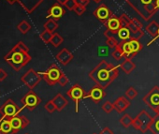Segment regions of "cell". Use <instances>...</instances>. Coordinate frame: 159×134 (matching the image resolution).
I'll return each mask as SVG.
<instances>
[{
    "label": "cell",
    "instance_id": "cell-1",
    "mask_svg": "<svg viewBox=\"0 0 159 134\" xmlns=\"http://www.w3.org/2000/svg\"><path fill=\"white\" fill-rule=\"evenodd\" d=\"M119 67L120 66H113L106 60H102L88 75L89 78L95 82L96 85L106 89L118 77Z\"/></svg>",
    "mask_w": 159,
    "mask_h": 134
},
{
    "label": "cell",
    "instance_id": "cell-2",
    "mask_svg": "<svg viewBox=\"0 0 159 134\" xmlns=\"http://www.w3.org/2000/svg\"><path fill=\"white\" fill-rule=\"evenodd\" d=\"M125 1L145 21H149L158 11L156 0H125Z\"/></svg>",
    "mask_w": 159,
    "mask_h": 134
},
{
    "label": "cell",
    "instance_id": "cell-3",
    "mask_svg": "<svg viewBox=\"0 0 159 134\" xmlns=\"http://www.w3.org/2000/svg\"><path fill=\"white\" fill-rule=\"evenodd\" d=\"M4 59L11 65V67H12L13 70L19 72L22 68H24L25 65H27L31 61V56L28 53L21 51L14 46L12 50L10 51L4 56Z\"/></svg>",
    "mask_w": 159,
    "mask_h": 134
},
{
    "label": "cell",
    "instance_id": "cell-4",
    "mask_svg": "<svg viewBox=\"0 0 159 134\" xmlns=\"http://www.w3.org/2000/svg\"><path fill=\"white\" fill-rule=\"evenodd\" d=\"M153 120V117H152L145 110L141 111L135 118H133L132 127L139 130L142 133H145L147 130H149V127Z\"/></svg>",
    "mask_w": 159,
    "mask_h": 134
},
{
    "label": "cell",
    "instance_id": "cell-5",
    "mask_svg": "<svg viewBox=\"0 0 159 134\" xmlns=\"http://www.w3.org/2000/svg\"><path fill=\"white\" fill-rule=\"evenodd\" d=\"M21 112V108L12 100L8 99L1 107H0V114H1V119H8L17 116L18 113Z\"/></svg>",
    "mask_w": 159,
    "mask_h": 134
},
{
    "label": "cell",
    "instance_id": "cell-6",
    "mask_svg": "<svg viewBox=\"0 0 159 134\" xmlns=\"http://www.w3.org/2000/svg\"><path fill=\"white\" fill-rule=\"evenodd\" d=\"M62 72L61 70L58 68V66L55 64L51 65L48 70L44 72L41 73L43 80L49 85H54L58 83L61 75H62Z\"/></svg>",
    "mask_w": 159,
    "mask_h": 134
},
{
    "label": "cell",
    "instance_id": "cell-7",
    "mask_svg": "<svg viewBox=\"0 0 159 134\" xmlns=\"http://www.w3.org/2000/svg\"><path fill=\"white\" fill-rule=\"evenodd\" d=\"M66 95L68 96V98H70L75 102V111H76V113H78L80 101H81L83 99H85L86 92L82 88V86L80 85H74L66 92Z\"/></svg>",
    "mask_w": 159,
    "mask_h": 134
},
{
    "label": "cell",
    "instance_id": "cell-8",
    "mask_svg": "<svg viewBox=\"0 0 159 134\" xmlns=\"http://www.w3.org/2000/svg\"><path fill=\"white\" fill-rule=\"evenodd\" d=\"M104 25L106 26V31L104 32V36L106 38L117 35L119 29L121 28L120 17H118L116 15H112L110 19H108L104 23Z\"/></svg>",
    "mask_w": 159,
    "mask_h": 134
},
{
    "label": "cell",
    "instance_id": "cell-9",
    "mask_svg": "<svg viewBox=\"0 0 159 134\" xmlns=\"http://www.w3.org/2000/svg\"><path fill=\"white\" fill-rule=\"evenodd\" d=\"M142 101L152 110H155L159 107V87L153 86L143 98Z\"/></svg>",
    "mask_w": 159,
    "mask_h": 134
},
{
    "label": "cell",
    "instance_id": "cell-10",
    "mask_svg": "<svg viewBox=\"0 0 159 134\" xmlns=\"http://www.w3.org/2000/svg\"><path fill=\"white\" fill-rule=\"evenodd\" d=\"M21 80L27 87H29L30 89H33L40 83L41 77H40L39 73L35 72L33 69H30L27 72H25L22 76Z\"/></svg>",
    "mask_w": 159,
    "mask_h": 134
},
{
    "label": "cell",
    "instance_id": "cell-11",
    "mask_svg": "<svg viewBox=\"0 0 159 134\" xmlns=\"http://www.w3.org/2000/svg\"><path fill=\"white\" fill-rule=\"evenodd\" d=\"M21 101L24 107L27 108L29 111H33L38 105H39V103L41 102V99L34 91L30 90L27 94L25 95V97L22 99Z\"/></svg>",
    "mask_w": 159,
    "mask_h": 134
},
{
    "label": "cell",
    "instance_id": "cell-12",
    "mask_svg": "<svg viewBox=\"0 0 159 134\" xmlns=\"http://www.w3.org/2000/svg\"><path fill=\"white\" fill-rule=\"evenodd\" d=\"M106 95L107 93L104 88L98 85H95L86 93L85 99H91L95 103H99L103 99V98L106 97Z\"/></svg>",
    "mask_w": 159,
    "mask_h": 134
},
{
    "label": "cell",
    "instance_id": "cell-13",
    "mask_svg": "<svg viewBox=\"0 0 159 134\" xmlns=\"http://www.w3.org/2000/svg\"><path fill=\"white\" fill-rule=\"evenodd\" d=\"M10 122H11V127L13 129L14 134H16L20 129L25 128L30 124V121L28 120V118L24 116V115L14 116V117L10 119Z\"/></svg>",
    "mask_w": 159,
    "mask_h": 134
},
{
    "label": "cell",
    "instance_id": "cell-14",
    "mask_svg": "<svg viewBox=\"0 0 159 134\" xmlns=\"http://www.w3.org/2000/svg\"><path fill=\"white\" fill-rule=\"evenodd\" d=\"M94 15L98 20H99L102 23H105L113 14H112L111 11L105 4H101L94 11Z\"/></svg>",
    "mask_w": 159,
    "mask_h": 134
},
{
    "label": "cell",
    "instance_id": "cell-15",
    "mask_svg": "<svg viewBox=\"0 0 159 134\" xmlns=\"http://www.w3.org/2000/svg\"><path fill=\"white\" fill-rule=\"evenodd\" d=\"M44 0H18L19 5L27 12V13H32Z\"/></svg>",
    "mask_w": 159,
    "mask_h": 134
},
{
    "label": "cell",
    "instance_id": "cell-16",
    "mask_svg": "<svg viewBox=\"0 0 159 134\" xmlns=\"http://www.w3.org/2000/svg\"><path fill=\"white\" fill-rule=\"evenodd\" d=\"M66 13L65 9L62 7V5H60L59 3H55L53 4L49 10H48V15L47 18L49 19H53L55 21L59 20L64 14Z\"/></svg>",
    "mask_w": 159,
    "mask_h": 134
},
{
    "label": "cell",
    "instance_id": "cell-17",
    "mask_svg": "<svg viewBox=\"0 0 159 134\" xmlns=\"http://www.w3.org/2000/svg\"><path fill=\"white\" fill-rule=\"evenodd\" d=\"M113 105H114V110H116L117 113H121L125 112L131 105V103H130V100L126 97H119L113 102Z\"/></svg>",
    "mask_w": 159,
    "mask_h": 134
},
{
    "label": "cell",
    "instance_id": "cell-18",
    "mask_svg": "<svg viewBox=\"0 0 159 134\" xmlns=\"http://www.w3.org/2000/svg\"><path fill=\"white\" fill-rule=\"evenodd\" d=\"M56 59L64 66H66L72 59H73V54L70 51H68L66 48L62 49L57 54H56Z\"/></svg>",
    "mask_w": 159,
    "mask_h": 134
},
{
    "label": "cell",
    "instance_id": "cell-19",
    "mask_svg": "<svg viewBox=\"0 0 159 134\" xmlns=\"http://www.w3.org/2000/svg\"><path fill=\"white\" fill-rule=\"evenodd\" d=\"M127 27H128V29L130 30L131 39L139 40V39L144 36V31L142 30V28H141V27H139L138 25H136L134 24V22L132 21V18H131V21L129 22Z\"/></svg>",
    "mask_w": 159,
    "mask_h": 134
},
{
    "label": "cell",
    "instance_id": "cell-20",
    "mask_svg": "<svg viewBox=\"0 0 159 134\" xmlns=\"http://www.w3.org/2000/svg\"><path fill=\"white\" fill-rule=\"evenodd\" d=\"M158 29H159V25L158 23H156L155 21H152L147 26H146V31L147 33L152 36L153 39L148 43V45H151V43H152L158 37H157V34H158Z\"/></svg>",
    "mask_w": 159,
    "mask_h": 134
},
{
    "label": "cell",
    "instance_id": "cell-21",
    "mask_svg": "<svg viewBox=\"0 0 159 134\" xmlns=\"http://www.w3.org/2000/svg\"><path fill=\"white\" fill-rule=\"evenodd\" d=\"M118 47L122 50L125 55V59H132L135 55L132 53L129 40H123L118 44Z\"/></svg>",
    "mask_w": 159,
    "mask_h": 134
},
{
    "label": "cell",
    "instance_id": "cell-22",
    "mask_svg": "<svg viewBox=\"0 0 159 134\" xmlns=\"http://www.w3.org/2000/svg\"><path fill=\"white\" fill-rule=\"evenodd\" d=\"M52 102L54 103V105H55V107H56V110L58 111V112H61L67 104H68V101H67V99L62 95V94H57L52 99Z\"/></svg>",
    "mask_w": 159,
    "mask_h": 134
},
{
    "label": "cell",
    "instance_id": "cell-23",
    "mask_svg": "<svg viewBox=\"0 0 159 134\" xmlns=\"http://www.w3.org/2000/svg\"><path fill=\"white\" fill-rule=\"evenodd\" d=\"M0 134H14L10 120L8 119L0 120Z\"/></svg>",
    "mask_w": 159,
    "mask_h": 134
},
{
    "label": "cell",
    "instance_id": "cell-24",
    "mask_svg": "<svg viewBox=\"0 0 159 134\" xmlns=\"http://www.w3.org/2000/svg\"><path fill=\"white\" fill-rule=\"evenodd\" d=\"M120 68L122 69V71L125 72V73L130 74L136 68V65L131 59H125L124 62L120 65Z\"/></svg>",
    "mask_w": 159,
    "mask_h": 134
},
{
    "label": "cell",
    "instance_id": "cell-25",
    "mask_svg": "<svg viewBox=\"0 0 159 134\" xmlns=\"http://www.w3.org/2000/svg\"><path fill=\"white\" fill-rule=\"evenodd\" d=\"M129 43H130V47H131V50H132V53L134 55H137L143 48L142 44L138 39H129Z\"/></svg>",
    "mask_w": 159,
    "mask_h": 134
},
{
    "label": "cell",
    "instance_id": "cell-26",
    "mask_svg": "<svg viewBox=\"0 0 159 134\" xmlns=\"http://www.w3.org/2000/svg\"><path fill=\"white\" fill-rule=\"evenodd\" d=\"M117 36L122 41L129 40L131 39V34H130V30L128 29V27H121L117 33Z\"/></svg>",
    "mask_w": 159,
    "mask_h": 134
},
{
    "label": "cell",
    "instance_id": "cell-27",
    "mask_svg": "<svg viewBox=\"0 0 159 134\" xmlns=\"http://www.w3.org/2000/svg\"><path fill=\"white\" fill-rule=\"evenodd\" d=\"M58 28V24L55 20L53 19H49L45 24H44V29L48 30L51 33H54V31Z\"/></svg>",
    "mask_w": 159,
    "mask_h": 134
},
{
    "label": "cell",
    "instance_id": "cell-28",
    "mask_svg": "<svg viewBox=\"0 0 159 134\" xmlns=\"http://www.w3.org/2000/svg\"><path fill=\"white\" fill-rule=\"evenodd\" d=\"M149 130L152 134H159V114H156L153 117V120L149 127Z\"/></svg>",
    "mask_w": 159,
    "mask_h": 134
},
{
    "label": "cell",
    "instance_id": "cell-29",
    "mask_svg": "<svg viewBox=\"0 0 159 134\" xmlns=\"http://www.w3.org/2000/svg\"><path fill=\"white\" fill-rule=\"evenodd\" d=\"M132 122H133V118L127 113L124 114L120 119V124L125 128H128L130 126H132Z\"/></svg>",
    "mask_w": 159,
    "mask_h": 134
},
{
    "label": "cell",
    "instance_id": "cell-30",
    "mask_svg": "<svg viewBox=\"0 0 159 134\" xmlns=\"http://www.w3.org/2000/svg\"><path fill=\"white\" fill-rule=\"evenodd\" d=\"M17 29H18L21 33L26 34V33L31 29V25H30V24H29L27 21L24 20V21H22V22L17 25Z\"/></svg>",
    "mask_w": 159,
    "mask_h": 134
},
{
    "label": "cell",
    "instance_id": "cell-31",
    "mask_svg": "<svg viewBox=\"0 0 159 134\" xmlns=\"http://www.w3.org/2000/svg\"><path fill=\"white\" fill-rule=\"evenodd\" d=\"M63 41H64V39H63L58 33H53L50 43H51L53 47H58L59 45H61V44L63 43Z\"/></svg>",
    "mask_w": 159,
    "mask_h": 134
},
{
    "label": "cell",
    "instance_id": "cell-32",
    "mask_svg": "<svg viewBox=\"0 0 159 134\" xmlns=\"http://www.w3.org/2000/svg\"><path fill=\"white\" fill-rule=\"evenodd\" d=\"M41 40L44 42V43H50L51 42V39H52V33L49 32L48 30H44L42 33H40L39 35Z\"/></svg>",
    "mask_w": 159,
    "mask_h": 134
},
{
    "label": "cell",
    "instance_id": "cell-33",
    "mask_svg": "<svg viewBox=\"0 0 159 134\" xmlns=\"http://www.w3.org/2000/svg\"><path fill=\"white\" fill-rule=\"evenodd\" d=\"M125 95V97H126L129 100H132V99H134L138 96V91H137L134 87L131 86V87H128V88L126 89Z\"/></svg>",
    "mask_w": 159,
    "mask_h": 134
},
{
    "label": "cell",
    "instance_id": "cell-34",
    "mask_svg": "<svg viewBox=\"0 0 159 134\" xmlns=\"http://www.w3.org/2000/svg\"><path fill=\"white\" fill-rule=\"evenodd\" d=\"M118 41H117V39L114 38V36H111V37H109V38H107V39H106V45L109 47V48H111V49H115L117 46H118Z\"/></svg>",
    "mask_w": 159,
    "mask_h": 134
},
{
    "label": "cell",
    "instance_id": "cell-35",
    "mask_svg": "<svg viewBox=\"0 0 159 134\" xmlns=\"http://www.w3.org/2000/svg\"><path fill=\"white\" fill-rule=\"evenodd\" d=\"M111 56L115 59V60H121L122 58H125V55H124V53L122 52V50L117 46L113 52L111 53Z\"/></svg>",
    "mask_w": 159,
    "mask_h": 134
},
{
    "label": "cell",
    "instance_id": "cell-36",
    "mask_svg": "<svg viewBox=\"0 0 159 134\" xmlns=\"http://www.w3.org/2000/svg\"><path fill=\"white\" fill-rule=\"evenodd\" d=\"M102 110L107 113H111L113 110H114V105L113 103H111V101H106L105 103H103L102 105Z\"/></svg>",
    "mask_w": 159,
    "mask_h": 134
},
{
    "label": "cell",
    "instance_id": "cell-37",
    "mask_svg": "<svg viewBox=\"0 0 159 134\" xmlns=\"http://www.w3.org/2000/svg\"><path fill=\"white\" fill-rule=\"evenodd\" d=\"M45 110L48 112V113H54L55 111H57L56 110V107H55V105H54V103L52 102V100L51 99L50 101H48L46 104H45Z\"/></svg>",
    "mask_w": 159,
    "mask_h": 134
},
{
    "label": "cell",
    "instance_id": "cell-38",
    "mask_svg": "<svg viewBox=\"0 0 159 134\" xmlns=\"http://www.w3.org/2000/svg\"><path fill=\"white\" fill-rule=\"evenodd\" d=\"M78 16H82L85 12H86V7H84V6H81V5H77L73 11Z\"/></svg>",
    "mask_w": 159,
    "mask_h": 134
},
{
    "label": "cell",
    "instance_id": "cell-39",
    "mask_svg": "<svg viewBox=\"0 0 159 134\" xmlns=\"http://www.w3.org/2000/svg\"><path fill=\"white\" fill-rule=\"evenodd\" d=\"M68 11H74L75 7L77 6V3H76V0H67L66 2V4L64 5Z\"/></svg>",
    "mask_w": 159,
    "mask_h": 134
},
{
    "label": "cell",
    "instance_id": "cell-40",
    "mask_svg": "<svg viewBox=\"0 0 159 134\" xmlns=\"http://www.w3.org/2000/svg\"><path fill=\"white\" fill-rule=\"evenodd\" d=\"M68 82H69V80H68V78L66 77V75H65L64 73H62V75H61V77H60V79H59V81H58V84H59L61 86H65V85H66L68 84Z\"/></svg>",
    "mask_w": 159,
    "mask_h": 134
},
{
    "label": "cell",
    "instance_id": "cell-41",
    "mask_svg": "<svg viewBox=\"0 0 159 134\" xmlns=\"http://www.w3.org/2000/svg\"><path fill=\"white\" fill-rule=\"evenodd\" d=\"M15 47L16 48H18L19 50H21V51H24V52H26V53H28L29 52V49H28V47L23 42V41H19L16 45H15Z\"/></svg>",
    "mask_w": 159,
    "mask_h": 134
},
{
    "label": "cell",
    "instance_id": "cell-42",
    "mask_svg": "<svg viewBox=\"0 0 159 134\" xmlns=\"http://www.w3.org/2000/svg\"><path fill=\"white\" fill-rule=\"evenodd\" d=\"M109 48V47H108ZM108 48L106 46H103V47H99L98 48V55L99 56H104V55H108Z\"/></svg>",
    "mask_w": 159,
    "mask_h": 134
},
{
    "label": "cell",
    "instance_id": "cell-43",
    "mask_svg": "<svg viewBox=\"0 0 159 134\" xmlns=\"http://www.w3.org/2000/svg\"><path fill=\"white\" fill-rule=\"evenodd\" d=\"M7 77H8V73H7L4 70L0 69V82L4 81Z\"/></svg>",
    "mask_w": 159,
    "mask_h": 134
},
{
    "label": "cell",
    "instance_id": "cell-44",
    "mask_svg": "<svg viewBox=\"0 0 159 134\" xmlns=\"http://www.w3.org/2000/svg\"><path fill=\"white\" fill-rule=\"evenodd\" d=\"M76 3H77V5L86 7L89 4V0H76Z\"/></svg>",
    "mask_w": 159,
    "mask_h": 134
},
{
    "label": "cell",
    "instance_id": "cell-45",
    "mask_svg": "<svg viewBox=\"0 0 159 134\" xmlns=\"http://www.w3.org/2000/svg\"><path fill=\"white\" fill-rule=\"evenodd\" d=\"M99 134H114V133H113V131H111V130L110 129V127H104V128L100 131Z\"/></svg>",
    "mask_w": 159,
    "mask_h": 134
},
{
    "label": "cell",
    "instance_id": "cell-46",
    "mask_svg": "<svg viewBox=\"0 0 159 134\" xmlns=\"http://www.w3.org/2000/svg\"><path fill=\"white\" fill-rule=\"evenodd\" d=\"M66 1L67 0H57V3H59L60 5H65Z\"/></svg>",
    "mask_w": 159,
    "mask_h": 134
},
{
    "label": "cell",
    "instance_id": "cell-47",
    "mask_svg": "<svg viewBox=\"0 0 159 134\" xmlns=\"http://www.w3.org/2000/svg\"><path fill=\"white\" fill-rule=\"evenodd\" d=\"M7 1H8V2H9L10 4H11V5H12V4H14L15 2H17L18 0H7Z\"/></svg>",
    "mask_w": 159,
    "mask_h": 134
},
{
    "label": "cell",
    "instance_id": "cell-48",
    "mask_svg": "<svg viewBox=\"0 0 159 134\" xmlns=\"http://www.w3.org/2000/svg\"><path fill=\"white\" fill-rule=\"evenodd\" d=\"M154 112L156 113V114H159V107H158V108H156V109L154 110Z\"/></svg>",
    "mask_w": 159,
    "mask_h": 134
},
{
    "label": "cell",
    "instance_id": "cell-49",
    "mask_svg": "<svg viewBox=\"0 0 159 134\" xmlns=\"http://www.w3.org/2000/svg\"><path fill=\"white\" fill-rule=\"evenodd\" d=\"M156 7L159 10V0H156Z\"/></svg>",
    "mask_w": 159,
    "mask_h": 134
},
{
    "label": "cell",
    "instance_id": "cell-50",
    "mask_svg": "<svg viewBox=\"0 0 159 134\" xmlns=\"http://www.w3.org/2000/svg\"><path fill=\"white\" fill-rule=\"evenodd\" d=\"M94 1H95V2H97V3H99V2L101 1V0H94Z\"/></svg>",
    "mask_w": 159,
    "mask_h": 134
},
{
    "label": "cell",
    "instance_id": "cell-51",
    "mask_svg": "<svg viewBox=\"0 0 159 134\" xmlns=\"http://www.w3.org/2000/svg\"><path fill=\"white\" fill-rule=\"evenodd\" d=\"M157 37L159 38V29H158V34H157Z\"/></svg>",
    "mask_w": 159,
    "mask_h": 134
},
{
    "label": "cell",
    "instance_id": "cell-52",
    "mask_svg": "<svg viewBox=\"0 0 159 134\" xmlns=\"http://www.w3.org/2000/svg\"><path fill=\"white\" fill-rule=\"evenodd\" d=\"M93 134H97V133H93Z\"/></svg>",
    "mask_w": 159,
    "mask_h": 134
},
{
    "label": "cell",
    "instance_id": "cell-53",
    "mask_svg": "<svg viewBox=\"0 0 159 134\" xmlns=\"http://www.w3.org/2000/svg\"><path fill=\"white\" fill-rule=\"evenodd\" d=\"M25 134H28V133H25Z\"/></svg>",
    "mask_w": 159,
    "mask_h": 134
}]
</instances>
